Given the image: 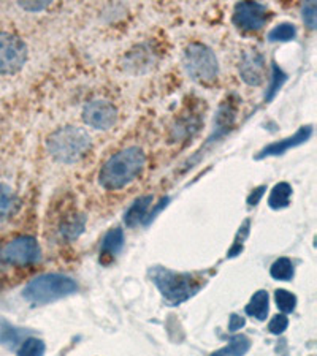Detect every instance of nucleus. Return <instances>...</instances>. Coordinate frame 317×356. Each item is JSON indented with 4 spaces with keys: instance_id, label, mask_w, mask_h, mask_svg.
I'll return each mask as SVG.
<instances>
[{
    "instance_id": "1",
    "label": "nucleus",
    "mask_w": 317,
    "mask_h": 356,
    "mask_svg": "<svg viewBox=\"0 0 317 356\" xmlns=\"http://www.w3.org/2000/svg\"><path fill=\"white\" fill-rule=\"evenodd\" d=\"M146 165V155L137 146L126 148L111 155L99 172L100 186L106 190H119L131 184Z\"/></svg>"
},
{
    "instance_id": "2",
    "label": "nucleus",
    "mask_w": 317,
    "mask_h": 356,
    "mask_svg": "<svg viewBox=\"0 0 317 356\" xmlns=\"http://www.w3.org/2000/svg\"><path fill=\"white\" fill-rule=\"evenodd\" d=\"M153 282L170 304L184 303L202 288L203 280L197 274L176 273L171 269L155 266L149 271Z\"/></svg>"
},
{
    "instance_id": "3",
    "label": "nucleus",
    "mask_w": 317,
    "mask_h": 356,
    "mask_svg": "<svg viewBox=\"0 0 317 356\" xmlns=\"http://www.w3.org/2000/svg\"><path fill=\"white\" fill-rule=\"evenodd\" d=\"M48 150L62 164H73L90 149V137L84 128L62 127L48 137Z\"/></svg>"
},
{
    "instance_id": "4",
    "label": "nucleus",
    "mask_w": 317,
    "mask_h": 356,
    "mask_svg": "<svg viewBox=\"0 0 317 356\" xmlns=\"http://www.w3.org/2000/svg\"><path fill=\"white\" fill-rule=\"evenodd\" d=\"M78 285L64 274H43L23 290L24 299L32 306H45L77 293Z\"/></svg>"
},
{
    "instance_id": "5",
    "label": "nucleus",
    "mask_w": 317,
    "mask_h": 356,
    "mask_svg": "<svg viewBox=\"0 0 317 356\" xmlns=\"http://www.w3.org/2000/svg\"><path fill=\"white\" fill-rule=\"evenodd\" d=\"M184 66L189 77L202 84H211L218 79L219 62L211 48L203 43H191L184 50Z\"/></svg>"
},
{
    "instance_id": "6",
    "label": "nucleus",
    "mask_w": 317,
    "mask_h": 356,
    "mask_svg": "<svg viewBox=\"0 0 317 356\" xmlns=\"http://www.w3.org/2000/svg\"><path fill=\"white\" fill-rule=\"evenodd\" d=\"M28 62V46L18 35L0 32V75L18 73Z\"/></svg>"
},
{
    "instance_id": "7",
    "label": "nucleus",
    "mask_w": 317,
    "mask_h": 356,
    "mask_svg": "<svg viewBox=\"0 0 317 356\" xmlns=\"http://www.w3.org/2000/svg\"><path fill=\"white\" fill-rule=\"evenodd\" d=\"M271 18L270 10L265 5L257 2H241L235 5L233 24L241 30L257 32L260 30Z\"/></svg>"
},
{
    "instance_id": "8",
    "label": "nucleus",
    "mask_w": 317,
    "mask_h": 356,
    "mask_svg": "<svg viewBox=\"0 0 317 356\" xmlns=\"http://www.w3.org/2000/svg\"><path fill=\"white\" fill-rule=\"evenodd\" d=\"M2 257L10 264L26 266L40 260V246L34 236H19L5 246Z\"/></svg>"
},
{
    "instance_id": "9",
    "label": "nucleus",
    "mask_w": 317,
    "mask_h": 356,
    "mask_svg": "<svg viewBox=\"0 0 317 356\" xmlns=\"http://www.w3.org/2000/svg\"><path fill=\"white\" fill-rule=\"evenodd\" d=\"M117 111L110 101L94 100L84 106L83 121L95 130H110L116 123Z\"/></svg>"
},
{
    "instance_id": "10",
    "label": "nucleus",
    "mask_w": 317,
    "mask_h": 356,
    "mask_svg": "<svg viewBox=\"0 0 317 356\" xmlns=\"http://www.w3.org/2000/svg\"><path fill=\"white\" fill-rule=\"evenodd\" d=\"M240 77L248 86H260L267 77L265 59L256 50L244 51L240 61Z\"/></svg>"
},
{
    "instance_id": "11",
    "label": "nucleus",
    "mask_w": 317,
    "mask_h": 356,
    "mask_svg": "<svg viewBox=\"0 0 317 356\" xmlns=\"http://www.w3.org/2000/svg\"><path fill=\"white\" fill-rule=\"evenodd\" d=\"M311 135H313V127L311 126L300 127L294 137L284 138V139H281V141H276V143L265 146V148H263L260 152L256 155V159L262 160L265 157H273V155H282L284 152H287L289 149L297 148V146L308 141V139L311 138Z\"/></svg>"
},
{
    "instance_id": "12",
    "label": "nucleus",
    "mask_w": 317,
    "mask_h": 356,
    "mask_svg": "<svg viewBox=\"0 0 317 356\" xmlns=\"http://www.w3.org/2000/svg\"><path fill=\"white\" fill-rule=\"evenodd\" d=\"M29 334L30 331L15 326L3 317H0V345H3V347L15 348L16 345L23 344Z\"/></svg>"
},
{
    "instance_id": "13",
    "label": "nucleus",
    "mask_w": 317,
    "mask_h": 356,
    "mask_svg": "<svg viewBox=\"0 0 317 356\" xmlns=\"http://www.w3.org/2000/svg\"><path fill=\"white\" fill-rule=\"evenodd\" d=\"M151 204H153V197L151 195L140 197L137 201L127 209L126 217H124L126 225L127 226H137L140 222H143Z\"/></svg>"
},
{
    "instance_id": "14",
    "label": "nucleus",
    "mask_w": 317,
    "mask_h": 356,
    "mask_svg": "<svg viewBox=\"0 0 317 356\" xmlns=\"http://www.w3.org/2000/svg\"><path fill=\"white\" fill-rule=\"evenodd\" d=\"M122 247H124V231L121 228H113L105 235L104 241H102L100 255H108L113 258L122 250Z\"/></svg>"
},
{
    "instance_id": "15",
    "label": "nucleus",
    "mask_w": 317,
    "mask_h": 356,
    "mask_svg": "<svg viewBox=\"0 0 317 356\" xmlns=\"http://www.w3.org/2000/svg\"><path fill=\"white\" fill-rule=\"evenodd\" d=\"M251 348V339L244 334H236L230 339L224 348L214 352L211 356H244Z\"/></svg>"
},
{
    "instance_id": "16",
    "label": "nucleus",
    "mask_w": 317,
    "mask_h": 356,
    "mask_svg": "<svg viewBox=\"0 0 317 356\" xmlns=\"http://www.w3.org/2000/svg\"><path fill=\"white\" fill-rule=\"evenodd\" d=\"M268 303H270V298H268V293L265 290L256 291L254 296H252L249 301V304L246 306V314L257 318L259 322L267 320Z\"/></svg>"
},
{
    "instance_id": "17",
    "label": "nucleus",
    "mask_w": 317,
    "mask_h": 356,
    "mask_svg": "<svg viewBox=\"0 0 317 356\" xmlns=\"http://www.w3.org/2000/svg\"><path fill=\"white\" fill-rule=\"evenodd\" d=\"M290 195H292V187L287 182H279L270 193L268 198V206L271 209H282L290 204Z\"/></svg>"
},
{
    "instance_id": "18",
    "label": "nucleus",
    "mask_w": 317,
    "mask_h": 356,
    "mask_svg": "<svg viewBox=\"0 0 317 356\" xmlns=\"http://www.w3.org/2000/svg\"><path fill=\"white\" fill-rule=\"evenodd\" d=\"M16 195L12 187L7 184H0V220L8 219L15 212L16 208Z\"/></svg>"
},
{
    "instance_id": "19",
    "label": "nucleus",
    "mask_w": 317,
    "mask_h": 356,
    "mask_svg": "<svg viewBox=\"0 0 317 356\" xmlns=\"http://www.w3.org/2000/svg\"><path fill=\"white\" fill-rule=\"evenodd\" d=\"M270 274L275 280H284L287 282L294 277V264L289 258H278V260L271 264Z\"/></svg>"
},
{
    "instance_id": "20",
    "label": "nucleus",
    "mask_w": 317,
    "mask_h": 356,
    "mask_svg": "<svg viewBox=\"0 0 317 356\" xmlns=\"http://www.w3.org/2000/svg\"><path fill=\"white\" fill-rule=\"evenodd\" d=\"M295 35H297V27L294 24H289V23H282L276 26L275 29L270 30V34H268V40L270 41H290L295 39Z\"/></svg>"
},
{
    "instance_id": "21",
    "label": "nucleus",
    "mask_w": 317,
    "mask_h": 356,
    "mask_svg": "<svg viewBox=\"0 0 317 356\" xmlns=\"http://www.w3.org/2000/svg\"><path fill=\"white\" fill-rule=\"evenodd\" d=\"M45 342L37 337H28L21 344V348L18 350V356H43L45 355Z\"/></svg>"
},
{
    "instance_id": "22",
    "label": "nucleus",
    "mask_w": 317,
    "mask_h": 356,
    "mask_svg": "<svg viewBox=\"0 0 317 356\" xmlns=\"http://www.w3.org/2000/svg\"><path fill=\"white\" fill-rule=\"evenodd\" d=\"M275 301H276V306L284 312V314H290V312H294L295 306H297V296H295L294 293H290V291H287V290H276Z\"/></svg>"
},
{
    "instance_id": "23",
    "label": "nucleus",
    "mask_w": 317,
    "mask_h": 356,
    "mask_svg": "<svg viewBox=\"0 0 317 356\" xmlns=\"http://www.w3.org/2000/svg\"><path fill=\"white\" fill-rule=\"evenodd\" d=\"M287 79V75L282 72L281 68H279L275 62H273V75H271V84L270 88H268L267 94H265V99L270 101L273 100V97H275L278 94V90L282 88V84L286 83Z\"/></svg>"
},
{
    "instance_id": "24",
    "label": "nucleus",
    "mask_w": 317,
    "mask_h": 356,
    "mask_svg": "<svg viewBox=\"0 0 317 356\" xmlns=\"http://www.w3.org/2000/svg\"><path fill=\"white\" fill-rule=\"evenodd\" d=\"M302 18L303 23L309 27V29H316L317 26V5L316 2H306L302 8Z\"/></svg>"
},
{
    "instance_id": "25",
    "label": "nucleus",
    "mask_w": 317,
    "mask_h": 356,
    "mask_svg": "<svg viewBox=\"0 0 317 356\" xmlns=\"http://www.w3.org/2000/svg\"><path fill=\"white\" fill-rule=\"evenodd\" d=\"M287 326H289V318L286 315H275L271 318L270 325H268V331L275 334V336H279V334H282L287 330Z\"/></svg>"
},
{
    "instance_id": "26",
    "label": "nucleus",
    "mask_w": 317,
    "mask_h": 356,
    "mask_svg": "<svg viewBox=\"0 0 317 356\" xmlns=\"http://www.w3.org/2000/svg\"><path fill=\"white\" fill-rule=\"evenodd\" d=\"M48 5L50 2H19V7L24 8L26 12H41Z\"/></svg>"
},
{
    "instance_id": "27",
    "label": "nucleus",
    "mask_w": 317,
    "mask_h": 356,
    "mask_svg": "<svg viewBox=\"0 0 317 356\" xmlns=\"http://www.w3.org/2000/svg\"><path fill=\"white\" fill-rule=\"evenodd\" d=\"M246 325V320L238 314H232L229 318V331H238Z\"/></svg>"
},
{
    "instance_id": "28",
    "label": "nucleus",
    "mask_w": 317,
    "mask_h": 356,
    "mask_svg": "<svg viewBox=\"0 0 317 356\" xmlns=\"http://www.w3.org/2000/svg\"><path fill=\"white\" fill-rule=\"evenodd\" d=\"M265 190H267L265 186H260L259 188H256V190H252V193H251L249 198H248L249 206H256V204H259L260 198L263 197V193H265Z\"/></svg>"
}]
</instances>
